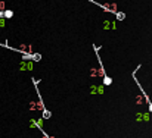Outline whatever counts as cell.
Listing matches in <instances>:
<instances>
[{
    "mask_svg": "<svg viewBox=\"0 0 152 138\" xmlns=\"http://www.w3.org/2000/svg\"><path fill=\"white\" fill-rule=\"evenodd\" d=\"M105 10H109V12H117V3H111V4H103L102 6Z\"/></svg>",
    "mask_w": 152,
    "mask_h": 138,
    "instance_id": "cell-1",
    "label": "cell"
},
{
    "mask_svg": "<svg viewBox=\"0 0 152 138\" xmlns=\"http://www.w3.org/2000/svg\"><path fill=\"white\" fill-rule=\"evenodd\" d=\"M21 69H28V71H31L33 69V62H22L21 63Z\"/></svg>",
    "mask_w": 152,
    "mask_h": 138,
    "instance_id": "cell-2",
    "label": "cell"
},
{
    "mask_svg": "<svg viewBox=\"0 0 152 138\" xmlns=\"http://www.w3.org/2000/svg\"><path fill=\"white\" fill-rule=\"evenodd\" d=\"M103 25H105V27H103L105 30H109V28H111V30H114V28H115V24H114V22H109V21H105V22H103Z\"/></svg>",
    "mask_w": 152,
    "mask_h": 138,
    "instance_id": "cell-3",
    "label": "cell"
},
{
    "mask_svg": "<svg viewBox=\"0 0 152 138\" xmlns=\"http://www.w3.org/2000/svg\"><path fill=\"white\" fill-rule=\"evenodd\" d=\"M18 48H19L21 51H24V53H25V51H28V53L31 51V46H25V44H21Z\"/></svg>",
    "mask_w": 152,
    "mask_h": 138,
    "instance_id": "cell-4",
    "label": "cell"
},
{
    "mask_svg": "<svg viewBox=\"0 0 152 138\" xmlns=\"http://www.w3.org/2000/svg\"><path fill=\"white\" fill-rule=\"evenodd\" d=\"M12 15H13L12 10H4V12H3V16H4V18H12Z\"/></svg>",
    "mask_w": 152,
    "mask_h": 138,
    "instance_id": "cell-5",
    "label": "cell"
},
{
    "mask_svg": "<svg viewBox=\"0 0 152 138\" xmlns=\"http://www.w3.org/2000/svg\"><path fill=\"white\" fill-rule=\"evenodd\" d=\"M50 116H52V113L49 112V110L45 109V110H43V119H48V118H50Z\"/></svg>",
    "mask_w": 152,
    "mask_h": 138,
    "instance_id": "cell-6",
    "label": "cell"
},
{
    "mask_svg": "<svg viewBox=\"0 0 152 138\" xmlns=\"http://www.w3.org/2000/svg\"><path fill=\"white\" fill-rule=\"evenodd\" d=\"M124 18H126V15H124L123 12H118V13H117V19H124Z\"/></svg>",
    "mask_w": 152,
    "mask_h": 138,
    "instance_id": "cell-7",
    "label": "cell"
},
{
    "mask_svg": "<svg viewBox=\"0 0 152 138\" xmlns=\"http://www.w3.org/2000/svg\"><path fill=\"white\" fill-rule=\"evenodd\" d=\"M103 78H105V79H103V82H105V84H106V85H108V84H111V82H112V79H111V78H108V77H103Z\"/></svg>",
    "mask_w": 152,
    "mask_h": 138,
    "instance_id": "cell-8",
    "label": "cell"
},
{
    "mask_svg": "<svg viewBox=\"0 0 152 138\" xmlns=\"http://www.w3.org/2000/svg\"><path fill=\"white\" fill-rule=\"evenodd\" d=\"M4 7H6L4 1H0V12H4Z\"/></svg>",
    "mask_w": 152,
    "mask_h": 138,
    "instance_id": "cell-9",
    "label": "cell"
},
{
    "mask_svg": "<svg viewBox=\"0 0 152 138\" xmlns=\"http://www.w3.org/2000/svg\"><path fill=\"white\" fill-rule=\"evenodd\" d=\"M40 59H42L40 54H33V60H40Z\"/></svg>",
    "mask_w": 152,
    "mask_h": 138,
    "instance_id": "cell-10",
    "label": "cell"
},
{
    "mask_svg": "<svg viewBox=\"0 0 152 138\" xmlns=\"http://www.w3.org/2000/svg\"><path fill=\"white\" fill-rule=\"evenodd\" d=\"M0 27H4V19H3V16H0Z\"/></svg>",
    "mask_w": 152,
    "mask_h": 138,
    "instance_id": "cell-11",
    "label": "cell"
},
{
    "mask_svg": "<svg viewBox=\"0 0 152 138\" xmlns=\"http://www.w3.org/2000/svg\"><path fill=\"white\" fill-rule=\"evenodd\" d=\"M149 110H151V112H152V104H149Z\"/></svg>",
    "mask_w": 152,
    "mask_h": 138,
    "instance_id": "cell-12",
    "label": "cell"
}]
</instances>
